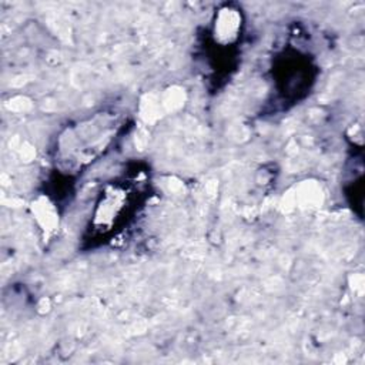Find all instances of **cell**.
Returning a JSON list of instances; mask_svg holds the SVG:
<instances>
[{
	"instance_id": "cell-1",
	"label": "cell",
	"mask_w": 365,
	"mask_h": 365,
	"mask_svg": "<svg viewBox=\"0 0 365 365\" xmlns=\"http://www.w3.org/2000/svg\"><path fill=\"white\" fill-rule=\"evenodd\" d=\"M117 127L115 117L100 113L67 128L58 141L57 161L64 170H77L93 163L107 150Z\"/></svg>"
},
{
	"instance_id": "cell-2",
	"label": "cell",
	"mask_w": 365,
	"mask_h": 365,
	"mask_svg": "<svg viewBox=\"0 0 365 365\" xmlns=\"http://www.w3.org/2000/svg\"><path fill=\"white\" fill-rule=\"evenodd\" d=\"M130 191L127 187L121 184H114L108 187V190L103 194L100 204L97 205L94 215V225L101 230H110L115 227L121 221L123 214H127L131 205Z\"/></svg>"
},
{
	"instance_id": "cell-3",
	"label": "cell",
	"mask_w": 365,
	"mask_h": 365,
	"mask_svg": "<svg viewBox=\"0 0 365 365\" xmlns=\"http://www.w3.org/2000/svg\"><path fill=\"white\" fill-rule=\"evenodd\" d=\"M242 29L241 10L227 4L221 7L214 17L212 23V37L215 44L232 46L240 40Z\"/></svg>"
}]
</instances>
